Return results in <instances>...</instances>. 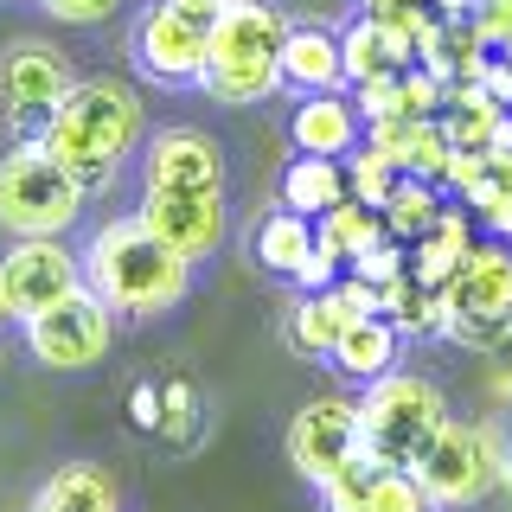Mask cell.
<instances>
[{"instance_id": "1", "label": "cell", "mask_w": 512, "mask_h": 512, "mask_svg": "<svg viewBox=\"0 0 512 512\" xmlns=\"http://www.w3.org/2000/svg\"><path fill=\"white\" fill-rule=\"evenodd\" d=\"M45 154L58 160L84 192L109 186L116 173L128 167V154L148 141V109L128 77L116 71H96V77H77L64 90V103L52 109V122L39 128Z\"/></svg>"}, {"instance_id": "2", "label": "cell", "mask_w": 512, "mask_h": 512, "mask_svg": "<svg viewBox=\"0 0 512 512\" xmlns=\"http://www.w3.org/2000/svg\"><path fill=\"white\" fill-rule=\"evenodd\" d=\"M77 263H84V288L116 320H160V314L180 308L186 288H192V263L173 256L135 212L109 218L84 244Z\"/></svg>"}, {"instance_id": "3", "label": "cell", "mask_w": 512, "mask_h": 512, "mask_svg": "<svg viewBox=\"0 0 512 512\" xmlns=\"http://www.w3.org/2000/svg\"><path fill=\"white\" fill-rule=\"evenodd\" d=\"M288 13H276L269 0H231L205 32V64L199 84L224 109H250L263 96H276V45H282Z\"/></svg>"}, {"instance_id": "4", "label": "cell", "mask_w": 512, "mask_h": 512, "mask_svg": "<svg viewBox=\"0 0 512 512\" xmlns=\"http://www.w3.org/2000/svg\"><path fill=\"white\" fill-rule=\"evenodd\" d=\"M436 333L474 352L512 340V244H474L436 282Z\"/></svg>"}, {"instance_id": "5", "label": "cell", "mask_w": 512, "mask_h": 512, "mask_svg": "<svg viewBox=\"0 0 512 512\" xmlns=\"http://www.w3.org/2000/svg\"><path fill=\"white\" fill-rule=\"evenodd\" d=\"M442 423H448L442 384L416 378V372H397V365L384 378H372L365 397H359V448L378 468H410Z\"/></svg>"}, {"instance_id": "6", "label": "cell", "mask_w": 512, "mask_h": 512, "mask_svg": "<svg viewBox=\"0 0 512 512\" xmlns=\"http://www.w3.org/2000/svg\"><path fill=\"white\" fill-rule=\"evenodd\" d=\"M90 192L45 154V141H13L0 154V224L20 237H64L77 218H84Z\"/></svg>"}, {"instance_id": "7", "label": "cell", "mask_w": 512, "mask_h": 512, "mask_svg": "<svg viewBox=\"0 0 512 512\" xmlns=\"http://www.w3.org/2000/svg\"><path fill=\"white\" fill-rule=\"evenodd\" d=\"M500 436L480 423H461V416H448L436 436L423 442V455L410 461V480L429 493V506H474L480 493L500 480Z\"/></svg>"}, {"instance_id": "8", "label": "cell", "mask_w": 512, "mask_h": 512, "mask_svg": "<svg viewBox=\"0 0 512 512\" xmlns=\"http://www.w3.org/2000/svg\"><path fill=\"white\" fill-rule=\"evenodd\" d=\"M26 327V346L39 365H52V372H90V365L109 359V346H116V314L103 308V301L90 295V288H77V295L52 301L45 314L20 320Z\"/></svg>"}, {"instance_id": "9", "label": "cell", "mask_w": 512, "mask_h": 512, "mask_svg": "<svg viewBox=\"0 0 512 512\" xmlns=\"http://www.w3.org/2000/svg\"><path fill=\"white\" fill-rule=\"evenodd\" d=\"M135 218L186 263H212L231 237V199L224 192H186V186H141Z\"/></svg>"}, {"instance_id": "10", "label": "cell", "mask_w": 512, "mask_h": 512, "mask_svg": "<svg viewBox=\"0 0 512 512\" xmlns=\"http://www.w3.org/2000/svg\"><path fill=\"white\" fill-rule=\"evenodd\" d=\"M84 288V263L64 237H20L7 256H0V301H7V320H32L52 301L77 295Z\"/></svg>"}, {"instance_id": "11", "label": "cell", "mask_w": 512, "mask_h": 512, "mask_svg": "<svg viewBox=\"0 0 512 512\" xmlns=\"http://www.w3.org/2000/svg\"><path fill=\"white\" fill-rule=\"evenodd\" d=\"M71 84H77V64L45 39H26L0 58V109H7V122L32 141H39V128L52 122V109L64 103Z\"/></svg>"}, {"instance_id": "12", "label": "cell", "mask_w": 512, "mask_h": 512, "mask_svg": "<svg viewBox=\"0 0 512 512\" xmlns=\"http://www.w3.org/2000/svg\"><path fill=\"white\" fill-rule=\"evenodd\" d=\"M128 58L148 84L167 90H192L199 84V64H205V32L186 26L167 0H148V7L128 20Z\"/></svg>"}, {"instance_id": "13", "label": "cell", "mask_w": 512, "mask_h": 512, "mask_svg": "<svg viewBox=\"0 0 512 512\" xmlns=\"http://www.w3.org/2000/svg\"><path fill=\"white\" fill-rule=\"evenodd\" d=\"M352 455H359V404L352 397H314L288 416V468L308 487H320Z\"/></svg>"}, {"instance_id": "14", "label": "cell", "mask_w": 512, "mask_h": 512, "mask_svg": "<svg viewBox=\"0 0 512 512\" xmlns=\"http://www.w3.org/2000/svg\"><path fill=\"white\" fill-rule=\"evenodd\" d=\"M224 173H231V160H224L218 135H205V128H192V122L160 128L148 148H141V186L224 192Z\"/></svg>"}, {"instance_id": "15", "label": "cell", "mask_w": 512, "mask_h": 512, "mask_svg": "<svg viewBox=\"0 0 512 512\" xmlns=\"http://www.w3.org/2000/svg\"><path fill=\"white\" fill-rule=\"evenodd\" d=\"M276 90L308 96V90H346L340 77V26L320 20H288L276 45Z\"/></svg>"}, {"instance_id": "16", "label": "cell", "mask_w": 512, "mask_h": 512, "mask_svg": "<svg viewBox=\"0 0 512 512\" xmlns=\"http://www.w3.org/2000/svg\"><path fill=\"white\" fill-rule=\"evenodd\" d=\"M359 109H352L346 90H308L295 96V116H288V141L295 154H320V160H340L352 141H359Z\"/></svg>"}, {"instance_id": "17", "label": "cell", "mask_w": 512, "mask_h": 512, "mask_svg": "<svg viewBox=\"0 0 512 512\" xmlns=\"http://www.w3.org/2000/svg\"><path fill=\"white\" fill-rule=\"evenodd\" d=\"M436 128L448 135V148H512V109L493 103L480 84H442Z\"/></svg>"}, {"instance_id": "18", "label": "cell", "mask_w": 512, "mask_h": 512, "mask_svg": "<svg viewBox=\"0 0 512 512\" xmlns=\"http://www.w3.org/2000/svg\"><path fill=\"white\" fill-rule=\"evenodd\" d=\"M493 45L474 32L468 13H429L423 39H416V64H423L436 84H474V71L487 64Z\"/></svg>"}, {"instance_id": "19", "label": "cell", "mask_w": 512, "mask_h": 512, "mask_svg": "<svg viewBox=\"0 0 512 512\" xmlns=\"http://www.w3.org/2000/svg\"><path fill=\"white\" fill-rule=\"evenodd\" d=\"M397 352H404V340L391 333V320L384 314H359L352 327L333 340V352H327V365H333V378H346V384H372V378H384L397 365Z\"/></svg>"}, {"instance_id": "20", "label": "cell", "mask_w": 512, "mask_h": 512, "mask_svg": "<svg viewBox=\"0 0 512 512\" xmlns=\"http://www.w3.org/2000/svg\"><path fill=\"white\" fill-rule=\"evenodd\" d=\"M404 64H416V52L397 45L391 32H378L372 20L340 26V77H346V90L352 84H378V77H397Z\"/></svg>"}, {"instance_id": "21", "label": "cell", "mask_w": 512, "mask_h": 512, "mask_svg": "<svg viewBox=\"0 0 512 512\" xmlns=\"http://www.w3.org/2000/svg\"><path fill=\"white\" fill-rule=\"evenodd\" d=\"M314 250V218H301V212H263L256 218V231H250V263L263 269V276H295L301 269V256Z\"/></svg>"}, {"instance_id": "22", "label": "cell", "mask_w": 512, "mask_h": 512, "mask_svg": "<svg viewBox=\"0 0 512 512\" xmlns=\"http://www.w3.org/2000/svg\"><path fill=\"white\" fill-rule=\"evenodd\" d=\"M32 512H122V493L96 461H71V468H58L39 487Z\"/></svg>"}, {"instance_id": "23", "label": "cell", "mask_w": 512, "mask_h": 512, "mask_svg": "<svg viewBox=\"0 0 512 512\" xmlns=\"http://www.w3.org/2000/svg\"><path fill=\"white\" fill-rule=\"evenodd\" d=\"M442 205H448V192H442L436 180L397 173V186L384 192V205H378V224H384V237H391V244H416V237L436 224Z\"/></svg>"}, {"instance_id": "24", "label": "cell", "mask_w": 512, "mask_h": 512, "mask_svg": "<svg viewBox=\"0 0 512 512\" xmlns=\"http://www.w3.org/2000/svg\"><path fill=\"white\" fill-rule=\"evenodd\" d=\"M282 212H301V218H320L327 205L346 199V173L340 160H320V154H295L282 167Z\"/></svg>"}, {"instance_id": "25", "label": "cell", "mask_w": 512, "mask_h": 512, "mask_svg": "<svg viewBox=\"0 0 512 512\" xmlns=\"http://www.w3.org/2000/svg\"><path fill=\"white\" fill-rule=\"evenodd\" d=\"M314 244L333 250V256H340V269H346V263H359L372 244H391V237H384V224H378L372 205L340 199V205H327V212L314 218Z\"/></svg>"}, {"instance_id": "26", "label": "cell", "mask_w": 512, "mask_h": 512, "mask_svg": "<svg viewBox=\"0 0 512 512\" xmlns=\"http://www.w3.org/2000/svg\"><path fill=\"white\" fill-rule=\"evenodd\" d=\"M346 327H352V314L340 308V295H333V288H314V295H301L295 314H288V346H295L301 359H327Z\"/></svg>"}, {"instance_id": "27", "label": "cell", "mask_w": 512, "mask_h": 512, "mask_svg": "<svg viewBox=\"0 0 512 512\" xmlns=\"http://www.w3.org/2000/svg\"><path fill=\"white\" fill-rule=\"evenodd\" d=\"M352 512H436L429 493L410 480V468H372L352 493Z\"/></svg>"}, {"instance_id": "28", "label": "cell", "mask_w": 512, "mask_h": 512, "mask_svg": "<svg viewBox=\"0 0 512 512\" xmlns=\"http://www.w3.org/2000/svg\"><path fill=\"white\" fill-rule=\"evenodd\" d=\"M340 173H346V199H359V205H384V192L397 186V167L384 160L378 148H365V141H352V148L340 154Z\"/></svg>"}, {"instance_id": "29", "label": "cell", "mask_w": 512, "mask_h": 512, "mask_svg": "<svg viewBox=\"0 0 512 512\" xmlns=\"http://www.w3.org/2000/svg\"><path fill=\"white\" fill-rule=\"evenodd\" d=\"M199 391H192V384L186 378H167V384H160V429H154V436H167L173 448H186L192 436H199Z\"/></svg>"}, {"instance_id": "30", "label": "cell", "mask_w": 512, "mask_h": 512, "mask_svg": "<svg viewBox=\"0 0 512 512\" xmlns=\"http://www.w3.org/2000/svg\"><path fill=\"white\" fill-rule=\"evenodd\" d=\"M384 103H391V116L423 122V116H436V109H442V84L423 71V64H404V71L391 77V96H384Z\"/></svg>"}, {"instance_id": "31", "label": "cell", "mask_w": 512, "mask_h": 512, "mask_svg": "<svg viewBox=\"0 0 512 512\" xmlns=\"http://www.w3.org/2000/svg\"><path fill=\"white\" fill-rule=\"evenodd\" d=\"M359 20H372L378 32H391L397 45L416 52V39H423V26H429V7L423 0H359Z\"/></svg>"}, {"instance_id": "32", "label": "cell", "mask_w": 512, "mask_h": 512, "mask_svg": "<svg viewBox=\"0 0 512 512\" xmlns=\"http://www.w3.org/2000/svg\"><path fill=\"white\" fill-rule=\"evenodd\" d=\"M32 7H45L58 26H103V20H116L128 0H32Z\"/></svg>"}, {"instance_id": "33", "label": "cell", "mask_w": 512, "mask_h": 512, "mask_svg": "<svg viewBox=\"0 0 512 512\" xmlns=\"http://www.w3.org/2000/svg\"><path fill=\"white\" fill-rule=\"evenodd\" d=\"M359 282H372V288H384V282H397L404 276V244H372L359 256V263H346Z\"/></svg>"}, {"instance_id": "34", "label": "cell", "mask_w": 512, "mask_h": 512, "mask_svg": "<svg viewBox=\"0 0 512 512\" xmlns=\"http://www.w3.org/2000/svg\"><path fill=\"white\" fill-rule=\"evenodd\" d=\"M468 20L487 45H512V0H474Z\"/></svg>"}, {"instance_id": "35", "label": "cell", "mask_w": 512, "mask_h": 512, "mask_svg": "<svg viewBox=\"0 0 512 512\" xmlns=\"http://www.w3.org/2000/svg\"><path fill=\"white\" fill-rule=\"evenodd\" d=\"M333 276H340V256L314 244L308 256H301V269H295V276H288V282H295L301 295H314V288H333Z\"/></svg>"}, {"instance_id": "36", "label": "cell", "mask_w": 512, "mask_h": 512, "mask_svg": "<svg viewBox=\"0 0 512 512\" xmlns=\"http://www.w3.org/2000/svg\"><path fill=\"white\" fill-rule=\"evenodd\" d=\"M333 295H340V308H346L352 320H359V314H378V288L359 282L352 269H346V276H333Z\"/></svg>"}, {"instance_id": "37", "label": "cell", "mask_w": 512, "mask_h": 512, "mask_svg": "<svg viewBox=\"0 0 512 512\" xmlns=\"http://www.w3.org/2000/svg\"><path fill=\"white\" fill-rule=\"evenodd\" d=\"M128 423H135L141 436L160 429V384H135V391H128Z\"/></svg>"}, {"instance_id": "38", "label": "cell", "mask_w": 512, "mask_h": 512, "mask_svg": "<svg viewBox=\"0 0 512 512\" xmlns=\"http://www.w3.org/2000/svg\"><path fill=\"white\" fill-rule=\"evenodd\" d=\"M167 7H173V13H180V20H186V26H199V32H212V20H218V13H224V0H167Z\"/></svg>"}, {"instance_id": "39", "label": "cell", "mask_w": 512, "mask_h": 512, "mask_svg": "<svg viewBox=\"0 0 512 512\" xmlns=\"http://www.w3.org/2000/svg\"><path fill=\"white\" fill-rule=\"evenodd\" d=\"M474 0H429V13H468Z\"/></svg>"}, {"instance_id": "40", "label": "cell", "mask_w": 512, "mask_h": 512, "mask_svg": "<svg viewBox=\"0 0 512 512\" xmlns=\"http://www.w3.org/2000/svg\"><path fill=\"white\" fill-rule=\"evenodd\" d=\"M0 327H7V301H0Z\"/></svg>"}, {"instance_id": "41", "label": "cell", "mask_w": 512, "mask_h": 512, "mask_svg": "<svg viewBox=\"0 0 512 512\" xmlns=\"http://www.w3.org/2000/svg\"><path fill=\"white\" fill-rule=\"evenodd\" d=\"M7 7H26V0H7Z\"/></svg>"}, {"instance_id": "42", "label": "cell", "mask_w": 512, "mask_h": 512, "mask_svg": "<svg viewBox=\"0 0 512 512\" xmlns=\"http://www.w3.org/2000/svg\"><path fill=\"white\" fill-rule=\"evenodd\" d=\"M506 244H512V231H506Z\"/></svg>"}, {"instance_id": "43", "label": "cell", "mask_w": 512, "mask_h": 512, "mask_svg": "<svg viewBox=\"0 0 512 512\" xmlns=\"http://www.w3.org/2000/svg\"><path fill=\"white\" fill-rule=\"evenodd\" d=\"M224 7H231V0H224Z\"/></svg>"}, {"instance_id": "44", "label": "cell", "mask_w": 512, "mask_h": 512, "mask_svg": "<svg viewBox=\"0 0 512 512\" xmlns=\"http://www.w3.org/2000/svg\"><path fill=\"white\" fill-rule=\"evenodd\" d=\"M423 7H429V0H423Z\"/></svg>"}]
</instances>
